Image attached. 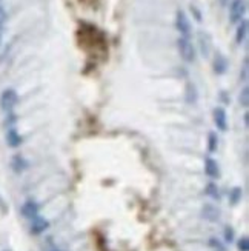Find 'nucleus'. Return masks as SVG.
<instances>
[{
	"label": "nucleus",
	"instance_id": "nucleus-1",
	"mask_svg": "<svg viewBox=\"0 0 249 251\" xmlns=\"http://www.w3.org/2000/svg\"><path fill=\"white\" fill-rule=\"evenodd\" d=\"M177 48L181 59L185 60L186 63H192L196 60V48H194L191 39H185V37H180L177 40Z\"/></svg>",
	"mask_w": 249,
	"mask_h": 251
},
{
	"label": "nucleus",
	"instance_id": "nucleus-2",
	"mask_svg": "<svg viewBox=\"0 0 249 251\" xmlns=\"http://www.w3.org/2000/svg\"><path fill=\"white\" fill-rule=\"evenodd\" d=\"M176 28L180 32V37L191 39V34H192L191 22H189V17L186 16L185 11H181V9H179L176 14Z\"/></svg>",
	"mask_w": 249,
	"mask_h": 251
},
{
	"label": "nucleus",
	"instance_id": "nucleus-3",
	"mask_svg": "<svg viewBox=\"0 0 249 251\" xmlns=\"http://www.w3.org/2000/svg\"><path fill=\"white\" fill-rule=\"evenodd\" d=\"M246 13V0H232L229 5V20L231 24H240Z\"/></svg>",
	"mask_w": 249,
	"mask_h": 251
},
{
	"label": "nucleus",
	"instance_id": "nucleus-4",
	"mask_svg": "<svg viewBox=\"0 0 249 251\" xmlns=\"http://www.w3.org/2000/svg\"><path fill=\"white\" fill-rule=\"evenodd\" d=\"M17 102H19V96H17L16 90H13V88H8L0 94V106H2V110H5V111L13 110V108L17 105Z\"/></svg>",
	"mask_w": 249,
	"mask_h": 251
},
{
	"label": "nucleus",
	"instance_id": "nucleus-5",
	"mask_svg": "<svg viewBox=\"0 0 249 251\" xmlns=\"http://www.w3.org/2000/svg\"><path fill=\"white\" fill-rule=\"evenodd\" d=\"M214 124L220 131L228 129V116H226V111L222 106H217L214 110Z\"/></svg>",
	"mask_w": 249,
	"mask_h": 251
},
{
	"label": "nucleus",
	"instance_id": "nucleus-6",
	"mask_svg": "<svg viewBox=\"0 0 249 251\" xmlns=\"http://www.w3.org/2000/svg\"><path fill=\"white\" fill-rule=\"evenodd\" d=\"M22 214H23L26 219H34L39 216V205L34 201H28L22 206Z\"/></svg>",
	"mask_w": 249,
	"mask_h": 251
},
{
	"label": "nucleus",
	"instance_id": "nucleus-7",
	"mask_svg": "<svg viewBox=\"0 0 249 251\" xmlns=\"http://www.w3.org/2000/svg\"><path fill=\"white\" fill-rule=\"evenodd\" d=\"M31 233L32 234H40L45 230H48L49 226V222L46 219H43V217H34V219H31Z\"/></svg>",
	"mask_w": 249,
	"mask_h": 251
},
{
	"label": "nucleus",
	"instance_id": "nucleus-8",
	"mask_svg": "<svg viewBox=\"0 0 249 251\" xmlns=\"http://www.w3.org/2000/svg\"><path fill=\"white\" fill-rule=\"evenodd\" d=\"M226 70H228V60L223 56L222 52L215 54V59H214V71L215 74H225Z\"/></svg>",
	"mask_w": 249,
	"mask_h": 251
},
{
	"label": "nucleus",
	"instance_id": "nucleus-9",
	"mask_svg": "<svg viewBox=\"0 0 249 251\" xmlns=\"http://www.w3.org/2000/svg\"><path fill=\"white\" fill-rule=\"evenodd\" d=\"M248 26H249V24H248V20H242L240 24H239V26H237V32H235V42L239 43V45H242V43L246 40V37H248Z\"/></svg>",
	"mask_w": 249,
	"mask_h": 251
},
{
	"label": "nucleus",
	"instance_id": "nucleus-10",
	"mask_svg": "<svg viewBox=\"0 0 249 251\" xmlns=\"http://www.w3.org/2000/svg\"><path fill=\"white\" fill-rule=\"evenodd\" d=\"M204 173L208 174L209 177H219V163L215 162L214 159L208 157L204 160Z\"/></svg>",
	"mask_w": 249,
	"mask_h": 251
},
{
	"label": "nucleus",
	"instance_id": "nucleus-11",
	"mask_svg": "<svg viewBox=\"0 0 249 251\" xmlns=\"http://www.w3.org/2000/svg\"><path fill=\"white\" fill-rule=\"evenodd\" d=\"M199 42H200V50H202V54L204 57H208L209 56V52H211V39L209 36L206 34V32H200L199 34Z\"/></svg>",
	"mask_w": 249,
	"mask_h": 251
},
{
	"label": "nucleus",
	"instance_id": "nucleus-12",
	"mask_svg": "<svg viewBox=\"0 0 249 251\" xmlns=\"http://www.w3.org/2000/svg\"><path fill=\"white\" fill-rule=\"evenodd\" d=\"M6 140H8L9 147H13V148L19 147V145L22 144V137H20V134L17 133V129H14V128H9V129H8V133H6Z\"/></svg>",
	"mask_w": 249,
	"mask_h": 251
},
{
	"label": "nucleus",
	"instance_id": "nucleus-13",
	"mask_svg": "<svg viewBox=\"0 0 249 251\" xmlns=\"http://www.w3.org/2000/svg\"><path fill=\"white\" fill-rule=\"evenodd\" d=\"M203 216H204V219H208L211 222H215L219 219V211L214 208L212 205H206L203 208Z\"/></svg>",
	"mask_w": 249,
	"mask_h": 251
},
{
	"label": "nucleus",
	"instance_id": "nucleus-14",
	"mask_svg": "<svg viewBox=\"0 0 249 251\" xmlns=\"http://www.w3.org/2000/svg\"><path fill=\"white\" fill-rule=\"evenodd\" d=\"M186 99L189 103H194L197 100V91H196V86L192 83H188V86H186Z\"/></svg>",
	"mask_w": 249,
	"mask_h": 251
},
{
	"label": "nucleus",
	"instance_id": "nucleus-15",
	"mask_svg": "<svg viewBox=\"0 0 249 251\" xmlns=\"http://www.w3.org/2000/svg\"><path fill=\"white\" fill-rule=\"evenodd\" d=\"M206 193L211 196L212 199H220V193H219V188H217V185H215V183H208Z\"/></svg>",
	"mask_w": 249,
	"mask_h": 251
},
{
	"label": "nucleus",
	"instance_id": "nucleus-16",
	"mask_svg": "<svg viewBox=\"0 0 249 251\" xmlns=\"http://www.w3.org/2000/svg\"><path fill=\"white\" fill-rule=\"evenodd\" d=\"M217 145H219V139H217V134L215 133H209V152H215L217 151Z\"/></svg>",
	"mask_w": 249,
	"mask_h": 251
},
{
	"label": "nucleus",
	"instance_id": "nucleus-17",
	"mask_svg": "<svg viewBox=\"0 0 249 251\" xmlns=\"http://www.w3.org/2000/svg\"><path fill=\"white\" fill-rule=\"evenodd\" d=\"M240 105L243 108H248V105H249V90H248V86H245V88L242 90V93H240Z\"/></svg>",
	"mask_w": 249,
	"mask_h": 251
},
{
	"label": "nucleus",
	"instance_id": "nucleus-18",
	"mask_svg": "<svg viewBox=\"0 0 249 251\" xmlns=\"http://www.w3.org/2000/svg\"><path fill=\"white\" fill-rule=\"evenodd\" d=\"M248 65H249V60H248V57H245L243 59V67H242V71H240V79L242 80H248Z\"/></svg>",
	"mask_w": 249,
	"mask_h": 251
},
{
	"label": "nucleus",
	"instance_id": "nucleus-19",
	"mask_svg": "<svg viewBox=\"0 0 249 251\" xmlns=\"http://www.w3.org/2000/svg\"><path fill=\"white\" fill-rule=\"evenodd\" d=\"M240 198H242V190L240 188H234L232 193H231V202L237 203V202L240 201Z\"/></svg>",
	"mask_w": 249,
	"mask_h": 251
},
{
	"label": "nucleus",
	"instance_id": "nucleus-20",
	"mask_svg": "<svg viewBox=\"0 0 249 251\" xmlns=\"http://www.w3.org/2000/svg\"><path fill=\"white\" fill-rule=\"evenodd\" d=\"M5 22H6V11L0 6V37H2V29H3Z\"/></svg>",
	"mask_w": 249,
	"mask_h": 251
},
{
	"label": "nucleus",
	"instance_id": "nucleus-21",
	"mask_svg": "<svg viewBox=\"0 0 249 251\" xmlns=\"http://www.w3.org/2000/svg\"><path fill=\"white\" fill-rule=\"evenodd\" d=\"M239 250L240 251H249V241L248 237H242L239 241Z\"/></svg>",
	"mask_w": 249,
	"mask_h": 251
},
{
	"label": "nucleus",
	"instance_id": "nucleus-22",
	"mask_svg": "<svg viewBox=\"0 0 249 251\" xmlns=\"http://www.w3.org/2000/svg\"><path fill=\"white\" fill-rule=\"evenodd\" d=\"M13 165H14V170H17V171H20V170H23V167H25V162L22 160V157H16L14 159V162H13Z\"/></svg>",
	"mask_w": 249,
	"mask_h": 251
},
{
	"label": "nucleus",
	"instance_id": "nucleus-23",
	"mask_svg": "<svg viewBox=\"0 0 249 251\" xmlns=\"http://www.w3.org/2000/svg\"><path fill=\"white\" fill-rule=\"evenodd\" d=\"M225 239L228 242H232L234 241V230L231 226H226V230H225Z\"/></svg>",
	"mask_w": 249,
	"mask_h": 251
},
{
	"label": "nucleus",
	"instance_id": "nucleus-24",
	"mask_svg": "<svg viewBox=\"0 0 249 251\" xmlns=\"http://www.w3.org/2000/svg\"><path fill=\"white\" fill-rule=\"evenodd\" d=\"M209 244H211V247H212V248H215V250H219V251H225L223 245H222V244L217 241V239H211Z\"/></svg>",
	"mask_w": 249,
	"mask_h": 251
}]
</instances>
